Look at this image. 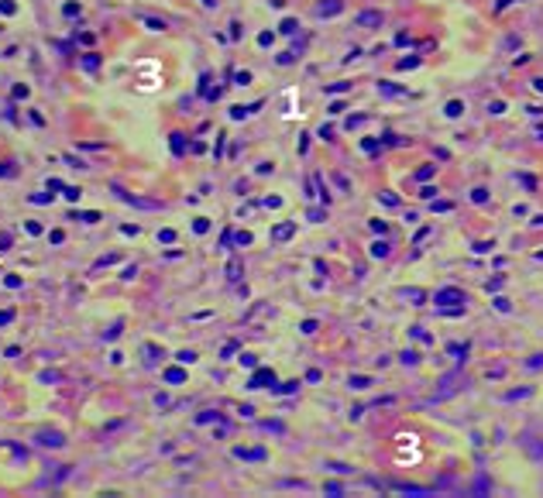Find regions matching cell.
Segmentation results:
<instances>
[{"label":"cell","mask_w":543,"mask_h":498,"mask_svg":"<svg viewBox=\"0 0 543 498\" xmlns=\"http://www.w3.org/2000/svg\"><path fill=\"white\" fill-rule=\"evenodd\" d=\"M464 303V292L461 289H444L437 292V306H461Z\"/></svg>","instance_id":"1"},{"label":"cell","mask_w":543,"mask_h":498,"mask_svg":"<svg viewBox=\"0 0 543 498\" xmlns=\"http://www.w3.org/2000/svg\"><path fill=\"white\" fill-rule=\"evenodd\" d=\"M358 24H365V28H378V24H382V14H378V11H361V14H358Z\"/></svg>","instance_id":"2"},{"label":"cell","mask_w":543,"mask_h":498,"mask_svg":"<svg viewBox=\"0 0 543 498\" xmlns=\"http://www.w3.org/2000/svg\"><path fill=\"white\" fill-rule=\"evenodd\" d=\"M292 234H296V224H282V227H275L272 237H275V241H289Z\"/></svg>","instance_id":"3"},{"label":"cell","mask_w":543,"mask_h":498,"mask_svg":"<svg viewBox=\"0 0 543 498\" xmlns=\"http://www.w3.org/2000/svg\"><path fill=\"white\" fill-rule=\"evenodd\" d=\"M341 11V0H323V7H320V18H330V14H337Z\"/></svg>","instance_id":"4"},{"label":"cell","mask_w":543,"mask_h":498,"mask_svg":"<svg viewBox=\"0 0 543 498\" xmlns=\"http://www.w3.org/2000/svg\"><path fill=\"white\" fill-rule=\"evenodd\" d=\"M461 110H464L461 100H450V103H447V117H461Z\"/></svg>","instance_id":"5"},{"label":"cell","mask_w":543,"mask_h":498,"mask_svg":"<svg viewBox=\"0 0 543 498\" xmlns=\"http://www.w3.org/2000/svg\"><path fill=\"white\" fill-rule=\"evenodd\" d=\"M371 254H375V258H385V254H388V244H375V248H371Z\"/></svg>","instance_id":"6"},{"label":"cell","mask_w":543,"mask_h":498,"mask_svg":"<svg viewBox=\"0 0 543 498\" xmlns=\"http://www.w3.org/2000/svg\"><path fill=\"white\" fill-rule=\"evenodd\" d=\"M430 175H433V165H423V169H420V172H416V179H423V182H427Z\"/></svg>","instance_id":"7"},{"label":"cell","mask_w":543,"mask_h":498,"mask_svg":"<svg viewBox=\"0 0 543 498\" xmlns=\"http://www.w3.org/2000/svg\"><path fill=\"white\" fill-rule=\"evenodd\" d=\"M509 4H516V0H499V4H495V7H499V11H505V7H509Z\"/></svg>","instance_id":"8"},{"label":"cell","mask_w":543,"mask_h":498,"mask_svg":"<svg viewBox=\"0 0 543 498\" xmlns=\"http://www.w3.org/2000/svg\"><path fill=\"white\" fill-rule=\"evenodd\" d=\"M11 316H14V313H11V309H7V313H0V323H7V320H11Z\"/></svg>","instance_id":"9"},{"label":"cell","mask_w":543,"mask_h":498,"mask_svg":"<svg viewBox=\"0 0 543 498\" xmlns=\"http://www.w3.org/2000/svg\"><path fill=\"white\" fill-rule=\"evenodd\" d=\"M533 86H536V90H540V93H543V79H536V83H533Z\"/></svg>","instance_id":"10"},{"label":"cell","mask_w":543,"mask_h":498,"mask_svg":"<svg viewBox=\"0 0 543 498\" xmlns=\"http://www.w3.org/2000/svg\"><path fill=\"white\" fill-rule=\"evenodd\" d=\"M207 4H214V0H207Z\"/></svg>","instance_id":"11"}]
</instances>
